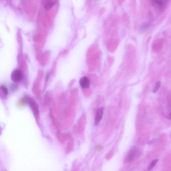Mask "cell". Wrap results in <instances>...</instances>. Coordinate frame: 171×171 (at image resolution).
Instances as JSON below:
<instances>
[{"mask_svg":"<svg viewBox=\"0 0 171 171\" xmlns=\"http://www.w3.org/2000/svg\"><path fill=\"white\" fill-rule=\"evenodd\" d=\"M41 80L38 79L33 84L32 91L34 96L40 102L42 101Z\"/></svg>","mask_w":171,"mask_h":171,"instance_id":"obj_3","label":"cell"},{"mask_svg":"<svg viewBox=\"0 0 171 171\" xmlns=\"http://www.w3.org/2000/svg\"><path fill=\"white\" fill-rule=\"evenodd\" d=\"M4 171H7V170H4Z\"/></svg>","mask_w":171,"mask_h":171,"instance_id":"obj_19","label":"cell"},{"mask_svg":"<svg viewBox=\"0 0 171 171\" xmlns=\"http://www.w3.org/2000/svg\"><path fill=\"white\" fill-rule=\"evenodd\" d=\"M161 86V83L158 81L155 84L153 90V92L154 93H156L158 91Z\"/></svg>","mask_w":171,"mask_h":171,"instance_id":"obj_14","label":"cell"},{"mask_svg":"<svg viewBox=\"0 0 171 171\" xmlns=\"http://www.w3.org/2000/svg\"><path fill=\"white\" fill-rule=\"evenodd\" d=\"M10 87L12 90L14 91L18 89V84L15 83L11 84Z\"/></svg>","mask_w":171,"mask_h":171,"instance_id":"obj_17","label":"cell"},{"mask_svg":"<svg viewBox=\"0 0 171 171\" xmlns=\"http://www.w3.org/2000/svg\"><path fill=\"white\" fill-rule=\"evenodd\" d=\"M8 91L7 88L4 85L0 87V98L2 100L6 99L8 95Z\"/></svg>","mask_w":171,"mask_h":171,"instance_id":"obj_10","label":"cell"},{"mask_svg":"<svg viewBox=\"0 0 171 171\" xmlns=\"http://www.w3.org/2000/svg\"><path fill=\"white\" fill-rule=\"evenodd\" d=\"M152 25L150 23H145L141 25L139 29L142 31H146L151 27Z\"/></svg>","mask_w":171,"mask_h":171,"instance_id":"obj_12","label":"cell"},{"mask_svg":"<svg viewBox=\"0 0 171 171\" xmlns=\"http://www.w3.org/2000/svg\"><path fill=\"white\" fill-rule=\"evenodd\" d=\"M141 153L140 149L137 147H133L128 152L127 157L128 162H131L138 158Z\"/></svg>","mask_w":171,"mask_h":171,"instance_id":"obj_4","label":"cell"},{"mask_svg":"<svg viewBox=\"0 0 171 171\" xmlns=\"http://www.w3.org/2000/svg\"><path fill=\"white\" fill-rule=\"evenodd\" d=\"M158 161V159H155L148 166L147 171H152Z\"/></svg>","mask_w":171,"mask_h":171,"instance_id":"obj_13","label":"cell"},{"mask_svg":"<svg viewBox=\"0 0 171 171\" xmlns=\"http://www.w3.org/2000/svg\"><path fill=\"white\" fill-rule=\"evenodd\" d=\"M104 108L103 107H101L97 110L95 120V125H98L101 120L104 113Z\"/></svg>","mask_w":171,"mask_h":171,"instance_id":"obj_7","label":"cell"},{"mask_svg":"<svg viewBox=\"0 0 171 171\" xmlns=\"http://www.w3.org/2000/svg\"><path fill=\"white\" fill-rule=\"evenodd\" d=\"M49 77H50L49 74H48L46 75V78H45V83H44V91L46 89L47 87L48 82L49 81Z\"/></svg>","mask_w":171,"mask_h":171,"instance_id":"obj_16","label":"cell"},{"mask_svg":"<svg viewBox=\"0 0 171 171\" xmlns=\"http://www.w3.org/2000/svg\"><path fill=\"white\" fill-rule=\"evenodd\" d=\"M56 2L53 0H44L42 1V4L45 9L49 10L54 6Z\"/></svg>","mask_w":171,"mask_h":171,"instance_id":"obj_9","label":"cell"},{"mask_svg":"<svg viewBox=\"0 0 171 171\" xmlns=\"http://www.w3.org/2000/svg\"><path fill=\"white\" fill-rule=\"evenodd\" d=\"M167 117L168 119H171V111L168 114Z\"/></svg>","mask_w":171,"mask_h":171,"instance_id":"obj_18","label":"cell"},{"mask_svg":"<svg viewBox=\"0 0 171 171\" xmlns=\"http://www.w3.org/2000/svg\"><path fill=\"white\" fill-rule=\"evenodd\" d=\"M25 104H28L31 108L37 122L39 123L40 113L39 105L36 101L32 97L26 95L22 99Z\"/></svg>","mask_w":171,"mask_h":171,"instance_id":"obj_1","label":"cell"},{"mask_svg":"<svg viewBox=\"0 0 171 171\" xmlns=\"http://www.w3.org/2000/svg\"><path fill=\"white\" fill-rule=\"evenodd\" d=\"M57 137L59 142L61 143H64L68 138L67 134L63 133L58 130L57 132Z\"/></svg>","mask_w":171,"mask_h":171,"instance_id":"obj_11","label":"cell"},{"mask_svg":"<svg viewBox=\"0 0 171 171\" xmlns=\"http://www.w3.org/2000/svg\"><path fill=\"white\" fill-rule=\"evenodd\" d=\"M80 84L81 87L83 89L89 88L90 86V83L89 79L86 76H84L80 80Z\"/></svg>","mask_w":171,"mask_h":171,"instance_id":"obj_8","label":"cell"},{"mask_svg":"<svg viewBox=\"0 0 171 171\" xmlns=\"http://www.w3.org/2000/svg\"><path fill=\"white\" fill-rule=\"evenodd\" d=\"M150 3L157 11L163 12L167 8L169 1L167 0H152Z\"/></svg>","mask_w":171,"mask_h":171,"instance_id":"obj_2","label":"cell"},{"mask_svg":"<svg viewBox=\"0 0 171 171\" xmlns=\"http://www.w3.org/2000/svg\"><path fill=\"white\" fill-rule=\"evenodd\" d=\"M11 79L14 83L21 82L23 78V74L21 70L16 69L13 71L11 75Z\"/></svg>","mask_w":171,"mask_h":171,"instance_id":"obj_5","label":"cell"},{"mask_svg":"<svg viewBox=\"0 0 171 171\" xmlns=\"http://www.w3.org/2000/svg\"><path fill=\"white\" fill-rule=\"evenodd\" d=\"M50 92H48L44 96V104L45 106H48L52 105L53 108L55 107V103L53 95Z\"/></svg>","mask_w":171,"mask_h":171,"instance_id":"obj_6","label":"cell"},{"mask_svg":"<svg viewBox=\"0 0 171 171\" xmlns=\"http://www.w3.org/2000/svg\"><path fill=\"white\" fill-rule=\"evenodd\" d=\"M52 119L53 120V124L55 128H56L57 129H59V124L58 121L53 116V115L51 116Z\"/></svg>","mask_w":171,"mask_h":171,"instance_id":"obj_15","label":"cell"}]
</instances>
